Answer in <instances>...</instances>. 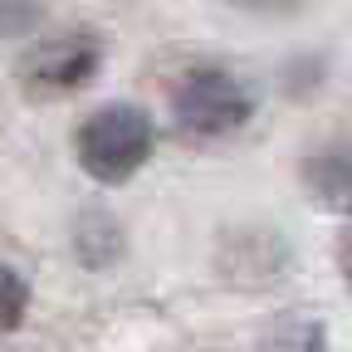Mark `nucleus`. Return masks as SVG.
Wrapping results in <instances>:
<instances>
[{
    "label": "nucleus",
    "instance_id": "obj_1",
    "mask_svg": "<svg viewBox=\"0 0 352 352\" xmlns=\"http://www.w3.org/2000/svg\"><path fill=\"white\" fill-rule=\"evenodd\" d=\"M157 152V122L138 103H103L94 108L74 132V157L78 166L103 186L132 182Z\"/></svg>",
    "mask_w": 352,
    "mask_h": 352
},
{
    "label": "nucleus",
    "instance_id": "obj_2",
    "mask_svg": "<svg viewBox=\"0 0 352 352\" xmlns=\"http://www.w3.org/2000/svg\"><path fill=\"white\" fill-rule=\"evenodd\" d=\"M103 69V39L94 30H54L30 39L15 59V83L20 94L34 103L69 98L78 88H88Z\"/></svg>",
    "mask_w": 352,
    "mask_h": 352
},
{
    "label": "nucleus",
    "instance_id": "obj_3",
    "mask_svg": "<svg viewBox=\"0 0 352 352\" xmlns=\"http://www.w3.org/2000/svg\"><path fill=\"white\" fill-rule=\"evenodd\" d=\"M250 113H254L250 88L226 69H191V74H182V83L171 94V122L191 142L230 138V132H240L250 122Z\"/></svg>",
    "mask_w": 352,
    "mask_h": 352
},
{
    "label": "nucleus",
    "instance_id": "obj_4",
    "mask_svg": "<svg viewBox=\"0 0 352 352\" xmlns=\"http://www.w3.org/2000/svg\"><path fill=\"white\" fill-rule=\"evenodd\" d=\"M303 186L314 196V206L323 210H352V157H308L303 166Z\"/></svg>",
    "mask_w": 352,
    "mask_h": 352
},
{
    "label": "nucleus",
    "instance_id": "obj_5",
    "mask_svg": "<svg viewBox=\"0 0 352 352\" xmlns=\"http://www.w3.org/2000/svg\"><path fill=\"white\" fill-rule=\"evenodd\" d=\"M25 314H30V284H25V274L15 270V264L0 254V333L20 328Z\"/></svg>",
    "mask_w": 352,
    "mask_h": 352
},
{
    "label": "nucleus",
    "instance_id": "obj_6",
    "mask_svg": "<svg viewBox=\"0 0 352 352\" xmlns=\"http://www.w3.org/2000/svg\"><path fill=\"white\" fill-rule=\"evenodd\" d=\"M270 352H328V333L318 323H284L270 342Z\"/></svg>",
    "mask_w": 352,
    "mask_h": 352
},
{
    "label": "nucleus",
    "instance_id": "obj_7",
    "mask_svg": "<svg viewBox=\"0 0 352 352\" xmlns=\"http://www.w3.org/2000/svg\"><path fill=\"white\" fill-rule=\"evenodd\" d=\"M44 20L39 0H0V34H30Z\"/></svg>",
    "mask_w": 352,
    "mask_h": 352
},
{
    "label": "nucleus",
    "instance_id": "obj_8",
    "mask_svg": "<svg viewBox=\"0 0 352 352\" xmlns=\"http://www.w3.org/2000/svg\"><path fill=\"white\" fill-rule=\"evenodd\" d=\"M230 10H245V15H303L314 0H226Z\"/></svg>",
    "mask_w": 352,
    "mask_h": 352
},
{
    "label": "nucleus",
    "instance_id": "obj_9",
    "mask_svg": "<svg viewBox=\"0 0 352 352\" xmlns=\"http://www.w3.org/2000/svg\"><path fill=\"white\" fill-rule=\"evenodd\" d=\"M338 274H342V284L352 294V220H347L342 235H338Z\"/></svg>",
    "mask_w": 352,
    "mask_h": 352
}]
</instances>
